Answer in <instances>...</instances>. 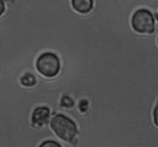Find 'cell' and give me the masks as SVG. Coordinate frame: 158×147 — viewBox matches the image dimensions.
<instances>
[{
    "mask_svg": "<svg viewBox=\"0 0 158 147\" xmlns=\"http://www.w3.org/2000/svg\"><path fill=\"white\" fill-rule=\"evenodd\" d=\"M157 46H158V37H157Z\"/></svg>",
    "mask_w": 158,
    "mask_h": 147,
    "instance_id": "11",
    "label": "cell"
},
{
    "mask_svg": "<svg viewBox=\"0 0 158 147\" xmlns=\"http://www.w3.org/2000/svg\"><path fill=\"white\" fill-rule=\"evenodd\" d=\"M38 80L35 74L30 72H26L20 77L19 85L26 88H32L36 86Z\"/></svg>",
    "mask_w": 158,
    "mask_h": 147,
    "instance_id": "5",
    "label": "cell"
},
{
    "mask_svg": "<svg viewBox=\"0 0 158 147\" xmlns=\"http://www.w3.org/2000/svg\"><path fill=\"white\" fill-rule=\"evenodd\" d=\"M154 17H155L156 22H158V12H157V13H156L155 15H154Z\"/></svg>",
    "mask_w": 158,
    "mask_h": 147,
    "instance_id": "10",
    "label": "cell"
},
{
    "mask_svg": "<svg viewBox=\"0 0 158 147\" xmlns=\"http://www.w3.org/2000/svg\"><path fill=\"white\" fill-rule=\"evenodd\" d=\"M76 106V102L71 96L64 94L60 100V109L58 113H62L64 109H73Z\"/></svg>",
    "mask_w": 158,
    "mask_h": 147,
    "instance_id": "6",
    "label": "cell"
},
{
    "mask_svg": "<svg viewBox=\"0 0 158 147\" xmlns=\"http://www.w3.org/2000/svg\"><path fill=\"white\" fill-rule=\"evenodd\" d=\"M39 147H63L60 142L55 140H44Z\"/></svg>",
    "mask_w": 158,
    "mask_h": 147,
    "instance_id": "7",
    "label": "cell"
},
{
    "mask_svg": "<svg viewBox=\"0 0 158 147\" xmlns=\"http://www.w3.org/2000/svg\"><path fill=\"white\" fill-rule=\"evenodd\" d=\"M71 6L74 11L80 14H88L94 9V0H71Z\"/></svg>",
    "mask_w": 158,
    "mask_h": 147,
    "instance_id": "4",
    "label": "cell"
},
{
    "mask_svg": "<svg viewBox=\"0 0 158 147\" xmlns=\"http://www.w3.org/2000/svg\"><path fill=\"white\" fill-rule=\"evenodd\" d=\"M36 71L46 78H54L61 70V61L56 53L53 52H44L40 54L35 60Z\"/></svg>",
    "mask_w": 158,
    "mask_h": 147,
    "instance_id": "2",
    "label": "cell"
},
{
    "mask_svg": "<svg viewBox=\"0 0 158 147\" xmlns=\"http://www.w3.org/2000/svg\"><path fill=\"white\" fill-rule=\"evenodd\" d=\"M153 120L156 126L158 127V100L153 111Z\"/></svg>",
    "mask_w": 158,
    "mask_h": 147,
    "instance_id": "8",
    "label": "cell"
},
{
    "mask_svg": "<svg viewBox=\"0 0 158 147\" xmlns=\"http://www.w3.org/2000/svg\"><path fill=\"white\" fill-rule=\"evenodd\" d=\"M0 5H1V10H0V16L3 15L6 11V3L5 0H0Z\"/></svg>",
    "mask_w": 158,
    "mask_h": 147,
    "instance_id": "9",
    "label": "cell"
},
{
    "mask_svg": "<svg viewBox=\"0 0 158 147\" xmlns=\"http://www.w3.org/2000/svg\"><path fill=\"white\" fill-rule=\"evenodd\" d=\"M49 127L61 141L63 147H73L78 134V126L71 117L56 113L51 118Z\"/></svg>",
    "mask_w": 158,
    "mask_h": 147,
    "instance_id": "1",
    "label": "cell"
},
{
    "mask_svg": "<svg viewBox=\"0 0 158 147\" xmlns=\"http://www.w3.org/2000/svg\"><path fill=\"white\" fill-rule=\"evenodd\" d=\"M156 19L154 13L146 8L137 9L131 19L132 29L140 34H153L156 30Z\"/></svg>",
    "mask_w": 158,
    "mask_h": 147,
    "instance_id": "3",
    "label": "cell"
}]
</instances>
